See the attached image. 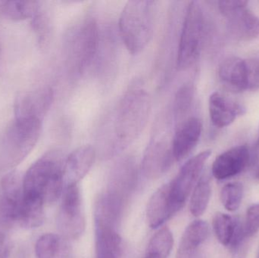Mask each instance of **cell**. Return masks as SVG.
<instances>
[{
	"instance_id": "obj_1",
	"label": "cell",
	"mask_w": 259,
	"mask_h": 258,
	"mask_svg": "<svg viewBox=\"0 0 259 258\" xmlns=\"http://www.w3.org/2000/svg\"><path fill=\"white\" fill-rule=\"evenodd\" d=\"M65 159L59 151H51L35 162L23 177L24 196L53 203L62 195Z\"/></svg>"
},
{
	"instance_id": "obj_2",
	"label": "cell",
	"mask_w": 259,
	"mask_h": 258,
	"mask_svg": "<svg viewBox=\"0 0 259 258\" xmlns=\"http://www.w3.org/2000/svg\"><path fill=\"white\" fill-rule=\"evenodd\" d=\"M42 121L16 118L7 127L0 140V171H12L36 146Z\"/></svg>"
},
{
	"instance_id": "obj_3",
	"label": "cell",
	"mask_w": 259,
	"mask_h": 258,
	"mask_svg": "<svg viewBox=\"0 0 259 258\" xmlns=\"http://www.w3.org/2000/svg\"><path fill=\"white\" fill-rule=\"evenodd\" d=\"M123 210L102 195L94 209L96 258H122L123 242L118 233Z\"/></svg>"
},
{
	"instance_id": "obj_4",
	"label": "cell",
	"mask_w": 259,
	"mask_h": 258,
	"mask_svg": "<svg viewBox=\"0 0 259 258\" xmlns=\"http://www.w3.org/2000/svg\"><path fill=\"white\" fill-rule=\"evenodd\" d=\"M155 2L129 1L120 17L121 37L130 53H141L152 39Z\"/></svg>"
},
{
	"instance_id": "obj_5",
	"label": "cell",
	"mask_w": 259,
	"mask_h": 258,
	"mask_svg": "<svg viewBox=\"0 0 259 258\" xmlns=\"http://www.w3.org/2000/svg\"><path fill=\"white\" fill-rule=\"evenodd\" d=\"M100 45L98 24L88 17L68 32L65 42L68 68L77 75L86 72L94 63Z\"/></svg>"
},
{
	"instance_id": "obj_6",
	"label": "cell",
	"mask_w": 259,
	"mask_h": 258,
	"mask_svg": "<svg viewBox=\"0 0 259 258\" xmlns=\"http://www.w3.org/2000/svg\"><path fill=\"white\" fill-rule=\"evenodd\" d=\"M150 103L149 94L139 88L131 89L123 97L115 121V135L120 145H127L143 131L149 118Z\"/></svg>"
},
{
	"instance_id": "obj_7",
	"label": "cell",
	"mask_w": 259,
	"mask_h": 258,
	"mask_svg": "<svg viewBox=\"0 0 259 258\" xmlns=\"http://www.w3.org/2000/svg\"><path fill=\"white\" fill-rule=\"evenodd\" d=\"M205 21L199 2L193 1L187 7L181 30L177 64L179 70L190 68L199 59L203 43Z\"/></svg>"
},
{
	"instance_id": "obj_8",
	"label": "cell",
	"mask_w": 259,
	"mask_h": 258,
	"mask_svg": "<svg viewBox=\"0 0 259 258\" xmlns=\"http://www.w3.org/2000/svg\"><path fill=\"white\" fill-rule=\"evenodd\" d=\"M57 226L62 236L67 239H78L84 231V215L77 185L65 187L58 214Z\"/></svg>"
},
{
	"instance_id": "obj_9",
	"label": "cell",
	"mask_w": 259,
	"mask_h": 258,
	"mask_svg": "<svg viewBox=\"0 0 259 258\" xmlns=\"http://www.w3.org/2000/svg\"><path fill=\"white\" fill-rule=\"evenodd\" d=\"M211 150H205L187 161L175 179L169 183L170 195L175 210L184 207L190 192L199 181L204 167L211 156Z\"/></svg>"
},
{
	"instance_id": "obj_10",
	"label": "cell",
	"mask_w": 259,
	"mask_h": 258,
	"mask_svg": "<svg viewBox=\"0 0 259 258\" xmlns=\"http://www.w3.org/2000/svg\"><path fill=\"white\" fill-rule=\"evenodd\" d=\"M247 1L228 0L219 3L231 33L237 39L251 40L259 35V18L247 8Z\"/></svg>"
},
{
	"instance_id": "obj_11",
	"label": "cell",
	"mask_w": 259,
	"mask_h": 258,
	"mask_svg": "<svg viewBox=\"0 0 259 258\" xmlns=\"http://www.w3.org/2000/svg\"><path fill=\"white\" fill-rule=\"evenodd\" d=\"M23 202V177L17 171H9L0 184V218L3 224L18 225Z\"/></svg>"
},
{
	"instance_id": "obj_12",
	"label": "cell",
	"mask_w": 259,
	"mask_h": 258,
	"mask_svg": "<svg viewBox=\"0 0 259 258\" xmlns=\"http://www.w3.org/2000/svg\"><path fill=\"white\" fill-rule=\"evenodd\" d=\"M137 165L131 159L118 163L111 173L107 192L111 198L125 207L137 184Z\"/></svg>"
},
{
	"instance_id": "obj_13",
	"label": "cell",
	"mask_w": 259,
	"mask_h": 258,
	"mask_svg": "<svg viewBox=\"0 0 259 258\" xmlns=\"http://www.w3.org/2000/svg\"><path fill=\"white\" fill-rule=\"evenodd\" d=\"M53 101V91L49 87L22 92L15 100V118L42 121L50 110Z\"/></svg>"
},
{
	"instance_id": "obj_14",
	"label": "cell",
	"mask_w": 259,
	"mask_h": 258,
	"mask_svg": "<svg viewBox=\"0 0 259 258\" xmlns=\"http://www.w3.org/2000/svg\"><path fill=\"white\" fill-rule=\"evenodd\" d=\"M174 158L171 143L164 139H155L148 145L142 168L145 177L151 180L159 178L170 168Z\"/></svg>"
},
{
	"instance_id": "obj_15",
	"label": "cell",
	"mask_w": 259,
	"mask_h": 258,
	"mask_svg": "<svg viewBox=\"0 0 259 258\" xmlns=\"http://www.w3.org/2000/svg\"><path fill=\"white\" fill-rule=\"evenodd\" d=\"M250 160V151L246 145L233 147L216 158L211 168L213 177L218 180L235 177L247 168Z\"/></svg>"
},
{
	"instance_id": "obj_16",
	"label": "cell",
	"mask_w": 259,
	"mask_h": 258,
	"mask_svg": "<svg viewBox=\"0 0 259 258\" xmlns=\"http://www.w3.org/2000/svg\"><path fill=\"white\" fill-rule=\"evenodd\" d=\"M202 126L197 118H190L180 123L171 141L175 160L180 162L194 149L200 139Z\"/></svg>"
},
{
	"instance_id": "obj_17",
	"label": "cell",
	"mask_w": 259,
	"mask_h": 258,
	"mask_svg": "<svg viewBox=\"0 0 259 258\" xmlns=\"http://www.w3.org/2000/svg\"><path fill=\"white\" fill-rule=\"evenodd\" d=\"M96 151L91 145H83L74 150L64 164V185L75 186L89 172L95 160Z\"/></svg>"
},
{
	"instance_id": "obj_18",
	"label": "cell",
	"mask_w": 259,
	"mask_h": 258,
	"mask_svg": "<svg viewBox=\"0 0 259 258\" xmlns=\"http://www.w3.org/2000/svg\"><path fill=\"white\" fill-rule=\"evenodd\" d=\"M212 225L219 242L233 251H236L246 238L243 224L239 218L218 212L213 218Z\"/></svg>"
},
{
	"instance_id": "obj_19",
	"label": "cell",
	"mask_w": 259,
	"mask_h": 258,
	"mask_svg": "<svg viewBox=\"0 0 259 258\" xmlns=\"http://www.w3.org/2000/svg\"><path fill=\"white\" fill-rule=\"evenodd\" d=\"M219 75L223 86L231 92H241L249 89L246 61L241 58H227L219 68Z\"/></svg>"
},
{
	"instance_id": "obj_20",
	"label": "cell",
	"mask_w": 259,
	"mask_h": 258,
	"mask_svg": "<svg viewBox=\"0 0 259 258\" xmlns=\"http://www.w3.org/2000/svg\"><path fill=\"white\" fill-rule=\"evenodd\" d=\"M208 109L211 122L219 128L231 125L245 112L243 106L218 92L210 95Z\"/></svg>"
},
{
	"instance_id": "obj_21",
	"label": "cell",
	"mask_w": 259,
	"mask_h": 258,
	"mask_svg": "<svg viewBox=\"0 0 259 258\" xmlns=\"http://www.w3.org/2000/svg\"><path fill=\"white\" fill-rule=\"evenodd\" d=\"M176 213L170 198V186L167 183L159 188L148 203L146 216L149 227L152 229L161 227Z\"/></svg>"
},
{
	"instance_id": "obj_22",
	"label": "cell",
	"mask_w": 259,
	"mask_h": 258,
	"mask_svg": "<svg viewBox=\"0 0 259 258\" xmlns=\"http://www.w3.org/2000/svg\"><path fill=\"white\" fill-rule=\"evenodd\" d=\"M208 224L198 220L193 221L186 229L181 238L178 250V258H190L205 242L208 236Z\"/></svg>"
},
{
	"instance_id": "obj_23",
	"label": "cell",
	"mask_w": 259,
	"mask_h": 258,
	"mask_svg": "<svg viewBox=\"0 0 259 258\" xmlns=\"http://www.w3.org/2000/svg\"><path fill=\"white\" fill-rule=\"evenodd\" d=\"M35 253L37 258L72 257V249L67 239L53 233L42 235L38 239Z\"/></svg>"
},
{
	"instance_id": "obj_24",
	"label": "cell",
	"mask_w": 259,
	"mask_h": 258,
	"mask_svg": "<svg viewBox=\"0 0 259 258\" xmlns=\"http://www.w3.org/2000/svg\"><path fill=\"white\" fill-rule=\"evenodd\" d=\"M39 4L37 1H0V14L12 21L32 19Z\"/></svg>"
},
{
	"instance_id": "obj_25",
	"label": "cell",
	"mask_w": 259,
	"mask_h": 258,
	"mask_svg": "<svg viewBox=\"0 0 259 258\" xmlns=\"http://www.w3.org/2000/svg\"><path fill=\"white\" fill-rule=\"evenodd\" d=\"M31 26L39 46L41 48H47L51 39L53 26L48 11L41 3L32 18Z\"/></svg>"
},
{
	"instance_id": "obj_26",
	"label": "cell",
	"mask_w": 259,
	"mask_h": 258,
	"mask_svg": "<svg viewBox=\"0 0 259 258\" xmlns=\"http://www.w3.org/2000/svg\"><path fill=\"white\" fill-rule=\"evenodd\" d=\"M211 194L210 178L208 176H202L196 183L190 199V212L193 216L199 217L203 215L208 208Z\"/></svg>"
},
{
	"instance_id": "obj_27",
	"label": "cell",
	"mask_w": 259,
	"mask_h": 258,
	"mask_svg": "<svg viewBox=\"0 0 259 258\" xmlns=\"http://www.w3.org/2000/svg\"><path fill=\"white\" fill-rule=\"evenodd\" d=\"M243 197V186L240 183H228L222 188L221 201L229 212L238 210Z\"/></svg>"
},
{
	"instance_id": "obj_28",
	"label": "cell",
	"mask_w": 259,
	"mask_h": 258,
	"mask_svg": "<svg viewBox=\"0 0 259 258\" xmlns=\"http://www.w3.org/2000/svg\"><path fill=\"white\" fill-rule=\"evenodd\" d=\"M193 97V87L190 85L183 86L177 94L175 99V113L177 122L181 121L190 110Z\"/></svg>"
},
{
	"instance_id": "obj_29",
	"label": "cell",
	"mask_w": 259,
	"mask_h": 258,
	"mask_svg": "<svg viewBox=\"0 0 259 258\" xmlns=\"http://www.w3.org/2000/svg\"><path fill=\"white\" fill-rule=\"evenodd\" d=\"M243 229L246 238L252 237L259 231V203L247 209Z\"/></svg>"
},
{
	"instance_id": "obj_30",
	"label": "cell",
	"mask_w": 259,
	"mask_h": 258,
	"mask_svg": "<svg viewBox=\"0 0 259 258\" xmlns=\"http://www.w3.org/2000/svg\"><path fill=\"white\" fill-rule=\"evenodd\" d=\"M248 71L249 89H256L259 88V59L246 61Z\"/></svg>"
},
{
	"instance_id": "obj_31",
	"label": "cell",
	"mask_w": 259,
	"mask_h": 258,
	"mask_svg": "<svg viewBox=\"0 0 259 258\" xmlns=\"http://www.w3.org/2000/svg\"><path fill=\"white\" fill-rule=\"evenodd\" d=\"M9 242L6 236L0 232V258H9Z\"/></svg>"
},
{
	"instance_id": "obj_32",
	"label": "cell",
	"mask_w": 259,
	"mask_h": 258,
	"mask_svg": "<svg viewBox=\"0 0 259 258\" xmlns=\"http://www.w3.org/2000/svg\"><path fill=\"white\" fill-rule=\"evenodd\" d=\"M259 165V138L258 142H257L256 149H255V169L258 168Z\"/></svg>"
},
{
	"instance_id": "obj_33",
	"label": "cell",
	"mask_w": 259,
	"mask_h": 258,
	"mask_svg": "<svg viewBox=\"0 0 259 258\" xmlns=\"http://www.w3.org/2000/svg\"><path fill=\"white\" fill-rule=\"evenodd\" d=\"M145 258H163L159 254H155V253L150 252V251H146V256Z\"/></svg>"
},
{
	"instance_id": "obj_34",
	"label": "cell",
	"mask_w": 259,
	"mask_h": 258,
	"mask_svg": "<svg viewBox=\"0 0 259 258\" xmlns=\"http://www.w3.org/2000/svg\"><path fill=\"white\" fill-rule=\"evenodd\" d=\"M255 175H256L257 178L259 180V166L258 167V168L255 170Z\"/></svg>"
},
{
	"instance_id": "obj_35",
	"label": "cell",
	"mask_w": 259,
	"mask_h": 258,
	"mask_svg": "<svg viewBox=\"0 0 259 258\" xmlns=\"http://www.w3.org/2000/svg\"><path fill=\"white\" fill-rule=\"evenodd\" d=\"M0 59H1V47H0Z\"/></svg>"
}]
</instances>
